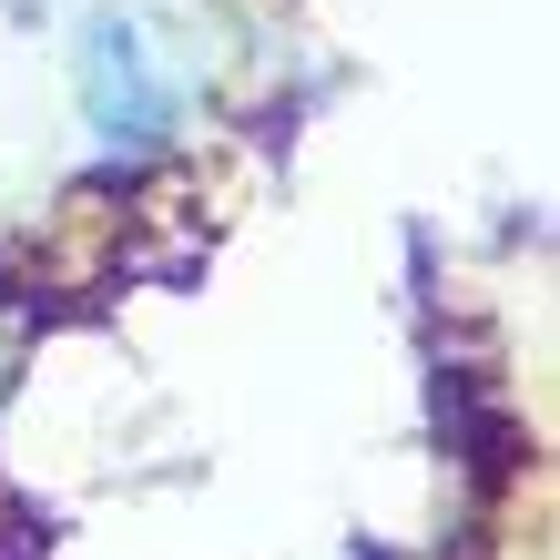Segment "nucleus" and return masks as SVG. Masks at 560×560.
<instances>
[{"label":"nucleus","mask_w":560,"mask_h":560,"mask_svg":"<svg viewBox=\"0 0 560 560\" xmlns=\"http://www.w3.org/2000/svg\"><path fill=\"white\" fill-rule=\"evenodd\" d=\"M82 113H92L103 143H153L163 122H174V82H163L143 21L103 11V21L82 31Z\"/></svg>","instance_id":"f257e3e1"}]
</instances>
